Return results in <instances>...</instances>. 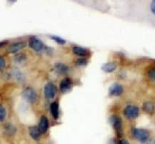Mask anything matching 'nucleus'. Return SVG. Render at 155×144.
<instances>
[{
	"label": "nucleus",
	"instance_id": "nucleus-20",
	"mask_svg": "<svg viewBox=\"0 0 155 144\" xmlns=\"http://www.w3.org/2000/svg\"><path fill=\"white\" fill-rule=\"evenodd\" d=\"M87 63H88V61L84 58H78L75 61V64L78 67H83V66H86Z\"/></svg>",
	"mask_w": 155,
	"mask_h": 144
},
{
	"label": "nucleus",
	"instance_id": "nucleus-24",
	"mask_svg": "<svg viewBox=\"0 0 155 144\" xmlns=\"http://www.w3.org/2000/svg\"><path fill=\"white\" fill-rule=\"evenodd\" d=\"M25 59V56L24 54H19L16 56V61L17 62H21L23 61Z\"/></svg>",
	"mask_w": 155,
	"mask_h": 144
},
{
	"label": "nucleus",
	"instance_id": "nucleus-3",
	"mask_svg": "<svg viewBox=\"0 0 155 144\" xmlns=\"http://www.w3.org/2000/svg\"><path fill=\"white\" fill-rule=\"evenodd\" d=\"M23 99L29 103H35L38 101V96L36 91L32 87H27L22 91Z\"/></svg>",
	"mask_w": 155,
	"mask_h": 144
},
{
	"label": "nucleus",
	"instance_id": "nucleus-17",
	"mask_svg": "<svg viewBox=\"0 0 155 144\" xmlns=\"http://www.w3.org/2000/svg\"><path fill=\"white\" fill-rule=\"evenodd\" d=\"M7 116V111L5 107L0 104V122H3Z\"/></svg>",
	"mask_w": 155,
	"mask_h": 144
},
{
	"label": "nucleus",
	"instance_id": "nucleus-4",
	"mask_svg": "<svg viewBox=\"0 0 155 144\" xmlns=\"http://www.w3.org/2000/svg\"><path fill=\"white\" fill-rule=\"evenodd\" d=\"M124 115L126 118L129 120L136 119L139 115V109L137 106L129 105L124 110Z\"/></svg>",
	"mask_w": 155,
	"mask_h": 144
},
{
	"label": "nucleus",
	"instance_id": "nucleus-7",
	"mask_svg": "<svg viewBox=\"0 0 155 144\" xmlns=\"http://www.w3.org/2000/svg\"><path fill=\"white\" fill-rule=\"evenodd\" d=\"M124 91V88L120 84H113L108 89V94L111 97H119Z\"/></svg>",
	"mask_w": 155,
	"mask_h": 144
},
{
	"label": "nucleus",
	"instance_id": "nucleus-18",
	"mask_svg": "<svg viewBox=\"0 0 155 144\" xmlns=\"http://www.w3.org/2000/svg\"><path fill=\"white\" fill-rule=\"evenodd\" d=\"M51 39H53L54 41L57 43L59 45H65V43H66V40H64L63 38H61V37H58V36H51Z\"/></svg>",
	"mask_w": 155,
	"mask_h": 144
},
{
	"label": "nucleus",
	"instance_id": "nucleus-5",
	"mask_svg": "<svg viewBox=\"0 0 155 144\" xmlns=\"http://www.w3.org/2000/svg\"><path fill=\"white\" fill-rule=\"evenodd\" d=\"M29 46L36 52H42L45 50V46L40 39L36 37H32L29 40Z\"/></svg>",
	"mask_w": 155,
	"mask_h": 144
},
{
	"label": "nucleus",
	"instance_id": "nucleus-8",
	"mask_svg": "<svg viewBox=\"0 0 155 144\" xmlns=\"http://www.w3.org/2000/svg\"><path fill=\"white\" fill-rule=\"evenodd\" d=\"M73 87V81L70 78H65L61 81L60 84V90L61 92L66 93L68 91H71Z\"/></svg>",
	"mask_w": 155,
	"mask_h": 144
},
{
	"label": "nucleus",
	"instance_id": "nucleus-10",
	"mask_svg": "<svg viewBox=\"0 0 155 144\" xmlns=\"http://www.w3.org/2000/svg\"><path fill=\"white\" fill-rule=\"evenodd\" d=\"M38 128L40 131H41L42 133H45L48 131V128H49V122H48V119L47 118V117H41Z\"/></svg>",
	"mask_w": 155,
	"mask_h": 144
},
{
	"label": "nucleus",
	"instance_id": "nucleus-13",
	"mask_svg": "<svg viewBox=\"0 0 155 144\" xmlns=\"http://www.w3.org/2000/svg\"><path fill=\"white\" fill-rule=\"evenodd\" d=\"M55 70L59 74H65L68 71V67L64 63H57L55 65Z\"/></svg>",
	"mask_w": 155,
	"mask_h": 144
},
{
	"label": "nucleus",
	"instance_id": "nucleus-14",
	"mask_svg": "<svg viewBox=\"0 0 155 144\" xmlns=\"http://www.w3.org/2000/svg\"><path fill=\"white\" fill-rule=\"evenodd\" d=\"M50 112L54 119L57 120L59 117V105L58 102H54L50 105Z\"/></svg>",
	"mask_w": 155,
	"mask_h": 144
},
{
	"label": "nucleus",
	"instance_id": "nucleus-2",
	"mask_svg": "<svg viewBox=\"0 0 155 144\" xmlns=\"http://www.w3.org/2000/svg\"><path fill=\"white\" fill-rule=\"evenodd\" d=\"M131 134L136 139L141 143H144L147 140L150 139V134L149 131L147 130L143 129V128H133L131 130Z\"/></svg>",
	"mask_w": 155,
	"mask_h": 144
},
{
	"label": "nucleus",
	"instance_id": "nucleus-28",
	"mask_svg": "<svg viewBox=\"0 0 155 144\" xmlns=\"http://www.w3.org/2000/svg\"><path fill=\"white\" fill-rule=\"evenodd\" d=\"M6 43H7V41H1L0 42V47H2Z\"/></svg>",
	"mask_w": 155,
	"mask_h": 144
},
{
	"label": "nucleus",
	"instance_id": "nucleus-22",
	"mask_svg": "<svg viewBox=\"0 0 155 144\" xmlns=\"http://www.w3.org/2000/svg\"><path fill=\"white\" fill-rule=\"evenodd\" d=\"M6 66V61L5 59L2 56H0V70L3 69Z\"/></svg>",
	"mask_w": 155,
	"mask_h": 144
},
{
	"label": "nucleus",
	"instance_id": "nucleus-26",
	"mask_svg": "<svg viewBox=\"0 0 155 144\" xmlns=\"http://www.w3.org/2000/svg\"><path fill=\"white\" fill-rule=\"evenodd\" d=\"M117 144H129V141H127V140L121 139V141H119V142H118Z\"/></svg>",
	"mask_w": 155,
	"mask_h": 144
},
{
	"label": "nucleus",
	"instance_id": "nucleus-25",
	"mask_svg": "<svg viewBox=\"0 0 155 144\" xmlns=\"http://www.w3.org/2000/svg\"><path fill=\"white\" fill-rule=\"evenodd\" d=\"M143 144H155V139H148Z\"/></svg>",
	"mask_w": 155,
	"mask_h": 144
},
{
	"label": "nucleus",
	"instance_id": "nucleus-27",
	"mask_svg": "<svg viewBox=\"0 0 155 144\" xmlns=\"http://www.w3.org/2000/svg\"><path fill=\"white\" fill-rule=\"evenodd\" d=\"M117 143L118 142H116V140L114 139H111L109 141H108V144H117Z\"/></svg>",
	"mask_w": 155,
	"mask_h": 144
},
{
	"label": "nucleus",
	"instance_id": "nucleus-12",
	"mask_svg": "<svg viewBox=\"0 0 155 144\" xmlns=\"http://www.w3.org/2000/svg\"><path fill=\"white\" fill-rule=\"evenodd\" d=\"M29 132H30V135L32 139L35 140V141H38L41 138V131L39 129L38 127L37 126H32L29 129Z\"/></svg>",
	"mask_w": 155,
	"mask_h": 144
},
{
	"label": "nucleus",
	"instance_id": "nucleus-15",
	"mask_svg": "<svg viewBox=\"0 0 155 144\" xmlns=\"http://www.w3.org/2000/svg\"><path fill=\"white\" fill-rule=\"evenodd\" d=\"M73 52L75 55L81 56V57L86 56L88 54V51L86 48L80 47V46H75V47H73Z\"/></svg>",
	"mask_w": 155,
	"mask_h": 144
},
{
	"label": "nucleus",
	"instance_id": "nucleus-23",
	"mask_svg": "<svg viewBox=\"0 0 155 144\" xmlns=\"http://www.w3.org/2000/svg\"><path fill=\"white\" fill-rule=\"evenodd\" d=\"M150 10L152 12V14L155 15V0H153V1L151 2V4L150 5Z\"/></svg>",
	"mask_w": 155,
	"mask_h": 144
},
{
	"label": "nucleus",
	"instance_id": "nucleus-21",
	"mask_svg": "<svg viewBox=\"0 0 155 144\" xmlns=\"http://www.w3.org/2000/svg\"><path fill=\"white\" fill-rule=\"evenodd\" d=\"M148 74L149 77H150L152 80L155 81V67H153L150 70Z\"/></svg>",
	"mask_w": 155,
	"mask_h": 144
},
{
	"label": "nucleus",
	"instance_id": "nucleus-11",
	"mask_svg": "<svg viewBox=\"0 0 155 144\" xmlns=\"http://www.w3.org/2000/svg\"><path fill=\"white\" fill-rule=\"evenodd\" d=\"M143 110L149 115H153L155 112V105L153 102L151 101H147L144 102L142 105Z\"/></svg>",
	"mask_w": 155,
	"mask_h": 144
},
{
	"label": "nucleus",
	"instance_id": "nucleus-19",
	"mask_svg": "<svg viewBox=\"0 0 155 144\" xmlns=\"http://www.w3.org/2000/svg\"><path fill=\"white\" fill-rule=\"evenodd\" d=\"M5 130L9 135H12V134H14L15 133V130H16V129H15L14 126L12 125L11 124H7L5 127Z\"/></svg>",
	"mask_w": 155,
	"mask_h": 144
},
{
	"label": "nucleus",
	"instance_id": "nucleus-9",
	"mask_svg": "<svg viewBox=\"0 0 155 144\" xmlns=\"http://www.w3.org/2000/svg\"><path fill=\"white\" fill-rule=\"evenodd\" d=\"M25 46H26V44L24 42L14 43L9 46L7 51L9 53H16L20 50L23 49L25 47Z\"/></svg>",
	"mask_w": 155,
	"mask_h": 144
},
{
	"label": "nucleus",
	"instance_id": "nucleus-1",
	"mask_svg": "<svg viewBox=\"0 0 155 144\" xmlns=\"http://www.w3.org/2000/svg\"><path fill=\"white\" fill-rule=\"evenodd\" d=\"M110 122L115 130L116 135L119 138H121L123 135V122L122 119L118 115H112L110 118Z\"/></svg>",
	"mask_w": 155,
	"mask_h": 144
},
{
	"label": "nucleus",
	"instance_id": "nucleus-6",
	"mask_svg": "<svg viewBox=\"0 0 155 144\" xmlns=\"http://www.w3.org/2000/svg\"><path fill=\"white\" fill-rule=\"evenodd\" d=\"M58 91L57 87L53 83H48L45 86L44 88V94L45 97L48 100H51L55 97L56 93Z\"/></svg>",
	"mask_w": 155,
	"mask_h": 144
},
{
	"label": "nucleus",
	"instance_id": "nucleus-16",
	"mask_svg": "<svg viewBox=\"0 0 155 144\" xmlns=\"http://www.w3.org/2000/svg\"><path fill=\"white\" fill-rule=\"evenodd\" d=\"M117 65L115 63H106L103 64L101 67V69L106 73H111L116 70Z\"/></svg>",
	"mask_w": 155,
	"mask_h": 144
}]
</instances>
